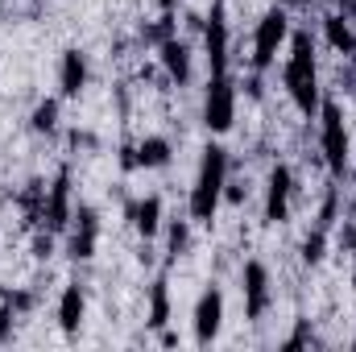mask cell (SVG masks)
Returning <instances> with one entry per match:
<instances>
[{"label": "cell", "instance_id": "obj_17", "mask_svg": "<svg viewBox=\"0 0 356 352\" xmlns=\"http://www.w3.org/2000/svg\"><path fill=\"white\" fill-rule=\"evenodd\" d=\"M323 38H327V46H332L336 54L356 58V29L344 13H327V17H323Z\"/></svg>", "mask_w": 356, "mask_h": 352}, {"label": "cell", "instance_id": "obj_19", "mask_svg": "<svg viewBox=\"0 0 356 352\" xmlns=\"http://www.w3.org/2000/svg\"><path fill=\"white\" fill-rule=\"evenodd\" d=\"M33 133H54L58 129V99H42L38 108H33Z\"/></svg>", "mask_w": 356, "mask_h": 352}, {"label": "cell", "instance_id": "obj_16", "mask_svg": "<svg viewBox=\"0 0 356 352\" xmlns=\"http://www.w3.org/2000/svg\"><path fill=\"white\" fill-rule=\"evenodd\" d=\"M95 237H99V220H95V211H91V207H79V216H75V232H71V257H79V262L95 257Z\"/></svg>", "mask_w": 356, "mask_h": 352}, {"label": "cell", "instance_id": "obj_5", "mask_svg": "<svg viewBox=\"0 0 356 352\" xmlns=\"http://www.w3.org/2000/svg\"><path fill=\"white\" fill-rule=\"evenodd\" d=\"M203 125L211 133H228L236 125V88H232L228 71H220V75L207 79V91H203Z\"/></svg>", "mask_w": 356, "mask_h": 352}, {"label": "cell", "instance_id": "obj_7", "mask_svg": "<svg viewBox=\"0 0 356 352\" xmlns=\"http://www.w3.org/2000/svg\"><path fill=\"white\" fill-rule=\"evenodd\" d=\"M203 46H207V63H211V75L228 71V17H224V0L211 4L207 21H203Z\"/></svg>", "mask_w": 356, "mask_h": 352}, {"label": "cell", "instance_id": "obj_9", "mask_svg": "<svg viewBox=\"0 0 356 352\" xmlns=\"http://www.w3.org/2000/svg\"><path fill=\"white\" fill-rule=\"evenodd\" d=\"M290 195H294V175H290V166L277 162L266 178V220L269 224H282L290 216Z\"/></svg>", "mask_w": 356, "mask_h": 352}, {"label": "cell", "instance_id": "obj_25", "mask_svg": "<svg viewBox=\"0 0 356 352\" xmlns=\"http://www.w3.org/2000/svg\"><path fill=\"white\" fill-rule=\"evenodd\" d=\"M286 4H290V0H286Z\"/></svg>", "mask_w": 356, "mask_h": 352}, {"label": "cell", "instance_id": "obj_1", "mask_svg": "<svg viewBox=\"0 0 356 352\" xmlns=\"http://www.w3.org/2000/svg\"><path fill=\"white\" fill-rule=\"evenodd\" d=\"M282 83L290 104L311 120L319 116V104H323V91H319V63H315V38L307 29H294L290 33V58L282 67Z\"/></svg>", "mask_w": 356, "mask_h": 352}, {"label": "cell", "instance_id": "obj_6", "mask_svg": "<svg viewBox=\"0 0 356 352\" xmlns=\"http://www.w3.org/2000/svg\"><path fill=\"white\" fill-rule=\"evenodd\" d=\"M241 290H245V319L249 323H257L261 315L269 311V303H273V290H269V269L266 262H245V269H241Z\"/></svg>", "mask_w": 356, "mask_h": 352}, {"label": "cell", "instance_id": "obj_11", "mask_svg": "<svg viewBox=\"0 0 356 352\" xmlns=\"http://www.w3.org/2000/svg\"><path fill=\"white\" fill-rule=\"evenodd\" d=\"M158 63H162V71H166L170 83H178V88L191 83V46L182 38H166L158 46Z\"/></svg>", "mask_w": 356, "mask_h": 352}, {"label": "cell", "instance_id": "obj_24", "mask_svg": "<svg viewBox=\"0 0 356 352\" xmlns=\"http://www.w3.org/2000/svg\"><path fill=\"white\" fill-rule=\"evenodd\" d=\"M332 4H340V8H344V4H348V0H332Z\"/></svg>", "mask_w": 356, "mask_h": 352}, {"label": "cell", "instance_id": "obj_23", "mask_svg": "<svg viewBox=\"0 0 356 352\" xmlns=\"http://www.w3.org/2000/svg\"><path fill=\"white\" fill-rule=\"evenodd\" d=\"M158 4H162V8H175V0H158Z\"/></svg>", "mask_w": 356, "mask_h": 352}, {"label": "cell", "instance_id": "obj_15", "mask_svg": "<svg viewBox=\"0 0 356 352\" xmlns=\"http://www.w3.org/2000/svg\"><path fill=\"white\" fill-rule=\"evenodd\" d=\"M133 154H137V166H141V170H162V166L175 162V145H170L166 137H158V133L141 137V141L133 145Z\"/></svg>", "mask_w": 356, "mask_h": 352}, {"label": "cell", "instance_id": "obj_10", "mask_svg": "<svg viewBox=\"0 0 356 352\" xmlns=\"http://www.w3.org/2000/svg\"><path fill=\"white\" fill-rule=\"evenodd\" d=\"M42 220L54 228V232H67L71 228V175L63 170V175L54 178V186H50V195H46V207H42Z\"/></svg>", "mask_w": 356, "mask_h": 352}, {"label": "cell", "instance_id": "obj_22", "mask_svg": "<svg viewBox=\"0 0 356 352\" xmlns=\"http://www.w3.org/2000/svg\"><path fill=\"white\" fill-rule=\"evenodd\" d=\"M344 17H348V21H356V0H348V4H344Z\"/></svg>", "mask_w": 356, "mask_h": 352}, {"label": "cell", "instance_id": "obj_8", "mask_svg": "<svg viewBox=\"0 0 356 352\" xmlns=\"http://www.w3.org/2000/svg\"><path fill=\"white\" fill-rule=\"evenodd\" d=\"M224 328V290L207 286L195 303V344H211Z\"/></svg>", "mask_w": 356, "mask_h": 352}, {"label": "cell", "instance_id": "obj_20", "mask_svg": "<svg viewBox=\"0 0 356 352\" xmlns=\"http://www.w3.org/2000/svg\"><path fill=\"white\" fill-rule=\"evenodd\" d=\"M186 245H191V228H186V220H170V228H166V253H170V257H182Z\"/></svg>", "mask_w": 356, "mask_h": 352}, {"label": "cell", "instance_id": "obj_21", "mask_svg": "<svg viewBox=\"0 0 356 352\" xmlns=\"http://www.w3.org/2000/svg\"><path fill=\"white\" fill-rule=\"evenodd\" d=\"M323 245H327V232H323V228H315V232L302 241V262H307V265L323 262Z\"/></svg>", "mask_w": 356, "mask_h": 352}, {"label": "cell", "instance_id": "obj_14", "mask_svg": "<svg viewBox=\"0 0 356 352\" xmlns=\"http://www.w3.org/2000/svg\"><path fill=\"white\" fill-rule=\"evenodd\" d=\"M58 88H63V99H75L79 91L88 88V54H79V50H67V54H63Z\"/></svg>", "mask_w": 356, "mask_h": 352}, {"label": "cell", "instance_id": "obj_12", "mask_svg": "<svg viewBox=\"0 0 356 352\" xmlns=\"http://www.w3.org/2000/svg\"><path fill=\"white\" fill-rule=\"evenodd\" d=\"M83 311H88V294H83V286H79V282L63 286V294H58V328H63L67 336H75V332L83 328Z\"/></svg>", "mask_w": 356, "mask_h": 352}, {"label": "cell", "instance_id": "obj_4", "mask_svg": "<svg viewBox=\"0 0 356 352\" xmlns=\"http://www.w3.org/2000/svg\"><path fill=\"white\" fill-rule=\"evenodd\" d=\"M290 42V13L286 8H269L261 13V21L253 25V54H249V67L261 75L273 67V58H277V50Z\"/></svg>", "mask_w": 356, "mask_h": 352}, {"label": "cell", "instance_id": "obj_2", "mask_svg": "<svg viewBox=\"0 0 356 352\" xmlns=\"http://www.w3.org/2000/svg\"><path fill=\"white\" fill-rule=\"evenodd\" d=\"M224 182H228V150L224 145H207L199 158V175L186 195V220L191 224H211L224 199Z\"/></svg>", "mask_w": 356, "mask_h": 352}, {"label": "cell", "instance_id": "obj_3", "mask_svg": "<svg viewBox=\"0 0 356 352\" xmlns=\"http://www.w3.org/2000/svg\"><path fill=\"white\" fill-rule=\"evenodd\" d=\"M319 154H323L327 170L336 178L353 166V137H348V125H344V108L336 99L319 104Z\"/></svg>", "mask_w": 356, "mask_h": 352}, {"label": "cell", "instance_id": "obj_18", "mask_svg": "<svg viewBox=\"0 0 356 352\" xmlns=\"http://www.w3.org/2000/svg\"><path fill=\"white\" fill-rule=\"evenodd\" d=\"M149 328H166L170 323V282L166 278H154L149 286Z\"/></svg>", "mask_w": 356, "mask_h": 352}, {"label": "cell", "instance_id": "obj_13", "mask_svg": "<svg viewBox=\"0 0 356 352\" xmlns=\"http://www.w3.org/2000/svg\"><path fill=\"white\" fill-rule=\"evenodd\" d=\"M166 211H162V195H145V199H137L133 207H129V220H133V228L145 237V241H154L158 232H162V220Z\"/></svg>", "mask_w": 356, "mask_h": 352}]
</instances>
